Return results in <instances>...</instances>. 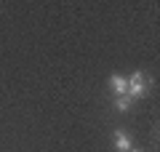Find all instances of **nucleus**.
Returning a JSON list of instances; mask_svg holds the SVG:
<instances>
[{"mask_svg":"<svg viewBox=\"0 0 160 152\" xmlns=\"http://www.w3.org/2000/svg\"><path fill=\"white\" fill-rule=\"evenodd\" d=\"M128 80V91H126V96H131V99H142V96H147V91H149V80H147V75L144 72H133L131 78H126Z\"/></svg>","mask_w":160,"mask_h":152,"instance_id":"f257e3e1","label":"nucleus"},{"mask_svg":"<svg viewBox=\"0 0 160 152\" xmlns=\"http://www.w3.org/2000/svg\"><path fill=\"white\" fill-rule=\"evenodd\" d=\"M115 147H118V149L120 152H128V149H131V139H128V134H126V131H115Z\"/></svg>","mask_w":160,"mask_h":152,"instance_id":"f03ea898","label":"nucleus"},{"mask_svg":"<svg viewBox=\"0 0 160 152\" xmlns=\"http://www.w3.org/2000/svg\"><path fill=\"white\" fill-rule=\"evenodd\" d=\"M109 80H112V88L118 91L120 96H126V91H128V80L123 78V75H112V78H109Z\"/></svg>","mask_w":160,"mask_h":152,"instance_id":"7ed1b4c3","label":"nucleus"},{"mask_svg":"<svg viewBox=\"0 0 160 152\" xmlns=\"http://www.w3.org/2000/svg\"><path fill=\"white\" fill-rule=\"evenodd\" d=\"M131 96H118V99H115V107L120 109V112H126V109H131Z\"/></svg>","mask_w":160,"mask_h":152,"instance_id":"20e7f679","label":"nucleus"},{"mask_svg":"<svg viewBox=\"0 0 160 152\" xmlns=\"http://www.w3.org/2000/svg\"><path fill=\"white\" fill-rule=\"evenodd\" d=\"M128 152H142V149H136V147H131V149H128Z\"/></svg>","mask_w":160,"mask_h":152,"instance_id":"39448f33","label":"nucleus"}]
</instances>
